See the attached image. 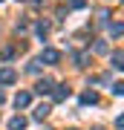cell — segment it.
Instances as JSON below:
<instances>
[{
    "instance_id": "obj_1",
    "label": "cell",
    "mask_w": 124,
    "mask_h": 130,
    "mask_svg": "<svg viewBox=\"0 0 124 130\" xmlns=\"http://www.w3.org/2000/svg\"><path fill=\"white\" fill-rule=\"evenodd\" d=\"M14 78H17V75H14L12 67H3V70H0V84H12Z\"/></svg>"
},
{
    "instance_id": "obj_5",
    "label": "cell",
    "mask_w": 124,
    "mask_h": 130,
    "mask_svg": "<svg viewBox=\"0 0 124 130\" xmlns=\"http://www.w3.org/2000/svg\"><path fill=\"white\" fill-rule=\"evenodd\" d=\"M14 104H17V107H26L29 104V93H17V95H14Z\"/></svg>"
},
{
    "instance_id": "obj_3",
    "label": "cell",
    "mask_w": 124,
    "mask_h": 130,
    "mask_svg": "<svg viewBox=\"0 0 124 130\" xmlns=\"http://www.w3.org/2000/svg\"><path fill=\"white\" fill-rule=\"evenodd\" d=\"M23 127H26V119H23V116H14L9 121V130H23Z\"/></svg>"
},
{
    "instance_id": "obj_9",
    "label": "cell",
    "mask_w": 124,
    "mask_h": 130,
    "mask_svg": "<svg viewBox=\"0 0 124 130\" xmlns=\"http://www.w3.org/2000/svg\"><path fill=\"white\" fill-rule=\"evenodd\" d=\"M95 98H98V95H95V93H90V90H87V93H84V104H90V101H95Z\"/></svg>"
},
{
    "instance_id": "obj_8",
    "label": "cell",
    "mask_w": 124,
    "mask_h": 130,
    "mask_svg": "<svg viewBox=\"0 0 124 130\" xmlns=\"http://www.w3.org/2000/svg\"><path fill=\"white\" fill-rule=\"evenodd\" d=\"M113 61H115V67H118V70H124V52H115Z\"/></svg>"
},
{
    "instance_id": "obj_4",
    "label": "cell",
    "mask_w": 124,
    "mask_h": 130,
    "mask_svg": "<svg viewBox=\"0 0 124 130\" xmlns=\"http://www.w3.org/2000/svg\"><path fill=\"white\" fill-rule=\"evenodd\" d=\"M38 93H52V81H49V78L38 81Z\"/></svg>"
},
{
    "instance_id": "obj_10",
    "label": "cell",
    "mask_w": 124,
    "mask_h": 130,
    "mask_svg": "<svg viewBox=\"0 0 124 130\" xmlns=\"http://www.w3.org/2000/svg\"><path fill=\"white\" fill-rule=\"evenodd\" d=\"M113 90H115L118 95H124V84H113Z\"/></svg>"
},
{
    "instance_id": "obj_12",
    "label": "cell",
    "mask_w": 124,
    "mask_h": 130,
    "mask_svg": "<svg viewBox=\"0 0 124 130\" xmlns=\"http://www.w3.org/2000/svg\"><path fill=\"white\" fill-rule=\"evenodd\" d=\"M118 127H124V116H118Z\"/></svg>"
},
{
    "instance_id": "obj_7",
    "label": "cell",
    "mask_w": 124,
    "mask_h": 130,
    "mask_svg": "<svg viewBox=\"0 0 124 130\" xmlns=\"http://www.w3.org/2000/svg\"><path fill=\"white\" fill-rule=\"evenodd\" d=\"M66 95H69V87H58L55 90V98H58V101H64Z\"/></svg>"
},
{
    "instance_id": "obj_6",
    "label": "cell",
    "mask_w": 124,
    "mask_h": 130,
    "mask_svg": "<svg viewBox=\"0 0 124 130\" xmlns=\"http://www.w3.org/2000/svg\"><path fill=\"white\" fill-rule=\"evenodd\" d=\"M46 116H49V104H41L35 110V119H46Z\"/></svg>"
},
{
    "instance_id": "obj_11",
    "label": "cell",
    "mask_w": 124,
    "mask_h": 130,
    "mask_svg": "<svg viewBox=\"0 0 124 130\" xmlns=\"http://www.w3.org/2000/svg\"><path fill=\"white\" fill-rule=\"evenodd\" d=\"M69 6H75V9H78V6H84V0H69Z\"/></svg>"
},
{
    "instance_id": "obj_2",
    "label": "cell",
    "mask_w": 124,
    "mask_h": 130,
    "mask_svg": "<svg viewBox=\"0 0 124 130\" xmlns=\"http://www.w3.org/2000/svg\"><path fill=\"white\" fill-rule=\"evenodd\" d=\"M61 55H58V49H43V55H41V61H46V64H55Z\"/></svg>"
}]
</instances>
